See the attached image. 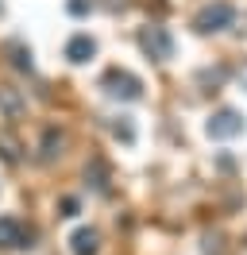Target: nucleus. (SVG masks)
<instances>
[{
	"mask_svg": "<svg viewBox=\"0 0 247 255\" xmlns=\"http://www.w3.org/2000/svg\"><path fill=\"white\" fill-rule=\"evenodd\" d=\"M0 112H4L8 120H19V116H23V97H19V89L0 85Z\"/></svg>",
	"mask_w": 247,
	"mask_h": 255,
	"instance_id": "obj_8",
	"label": "nucleus"
},
{
	"mask_svg": "<svg viewBox=\"0 0 247 255\" xmlns=\"http://www.w3.org/2000/svg\"><path fill=\"white\" fill-rule=\"evenodd\" d=\"M62 217H77V201H74V197L62 201Z\"/></svg>",
	"mask_w": 247,
	"mask_h": 255,
	"instance_id": "obj_12",
	"label": "nucleus"
},
{
	"mask_svg": "<svg viewBox=\"0 0 247 255\" xmlns=\"http://www.w3.org/2000/svg\"><path fill=\"white\" fill-rule=\"evenodd\" d=\"M62 147H66V135H62L58 128H46V135H43V155H39V159L50 162L54 155H62Z\"/></svg>",
	"mask_w": 247,
	"mask_h": 255,
	"instance_id": "obj_9",
	"label": "nucleus"
},
{
	"mask_svg": "<svg viewBox=\"0 0 247 255\" xmlns=\"http://www.w3.org/2000/svg\"><path fill=\"white\" fill-rule=\"evenodd\" d=\"M139 47L147 50L154 62L174 58V39H170V31H166V27H158V23H147V27L139 31Z\"/></svg>",
	"mask_w": 247,
	"mask_h": 255,
	"instance_id": "obj_2",
	"label": "nucleus"
},
{
	"mask_svg": "<svg viewBox=\"0 0 247 255\" xmlns=\"http://www.w3.org/2000/svg\"><path fill=\"white\" fill-rule=\"evenodd\" d=\"M205 131H209V139H232V135H240V131H244V116H240L236 109H220V112L209 116Z\"/></svg>",
	"mask_w": 247,
	"mask_h": 255,
	"instance_id": "obj_4",
	"label": "nucleus"
},
{
	"mask_svg": "<svg viewBox=\"0 0 247 255\" xmlns=\"http://www.w3.org/2000/svg\"><path fill=\"white\" fill-rule=\"evenodd\" d=\"M0 147H4L0 155H4L8 162H19V143H15V139L8 135V131H0Z\"/></svg>",
	"mask_w": 247,
	"mask_h": 255,
	"instance_id": "obj_10",
	"label": "nucleus"
},
{
	"mask_svg": "<svg viewBox=\"0 0 247 255\" xmlns=\"http://www.w3.org/2000/svg\"><path fill=\"white\" fill-rule=\"evenodd\" d=\"M70 248H74V255H97L101 252V232L97 228H77Z\"/></svg>",
	"mask_w": 247,
	"mask_h": 255,
	"instance_id": "obj_6",
	"label": "nucleus"
},
{
	"mask_svg": "<svg viewBox=\"0 0 247 255\" xmlns=\"http://www.w3.org/2000/svg\"><path fill=\"white\" fill-rule=\"evenodd\" d=\"M93 54H97V43H93L89 35H74V39L66 43V58H70V62H89Z\"/></svg>",
	"mask_w": 247,
	"mask_h": 255,
	"instance_id": "obj_7",
	"label": "nucleus"
},
{
	"mask_svg": "<svg viewBox=\"0 0 247 255\" xmlns=\"http://www.w3.org/2000/svg\"><path fill=\"white\" fill-rule=\"evenodd\" d=\"M236 23V8H232L228 0H213V4H205L197 16H193V27L201 35H213V31H224Z\"/></svg>",
	"mask_w": 247,
	"mask_h": 255,
	"instance_id": "obj_1",
	"label": "nucleus"
},
{
	"mask_svg": "<svg viewBox=\"0 0 247 255\" xmlns=\"http://www.w3.org/2000/svg\"><path fill=\"white\" fill-rule=\"evenodd\" d=\"M8 50H12V54H15L12 62L19 66V70H31V50H23V47H19V43H8Z\"/></svg>",
	"mask_w": 247,
	"mask_h": 255,
	"instance_id": "obj_11",
	"label": "nucleus"
},
{
	"mask_svg": "<svg viewBox=\"0 0 247 255\" xmlns=\"http://www.w3.org/2000/svg\"><path fill=\"white\" fill-rule=\"evenodd\" d=\"M0 248H31V232L15 217H0Z\"/></svg>",
	"mask_w": 247,
	"mask_h": 255,
	"instance_id": "obj_5",
	"label": "nucleus"
},
{
	"mask_svg": "<svg viewBox=\"0 0 247 255\" xmlns=\"http://www.w3.org/2000/svg\"><path fill=\"white\" fill-rule=\"evenodd\" d=\"M101 85H105L108 97H120V101H135V97L143 93L139 78H135V74H127V70H108L105 78H101Z\"/></svg>",
	"mask_w": 247,
	"mask_h": 255,
	"instance_id": "obj_3",
	"label": "nucleus"
},
{
	"mask_svg": "<svg viewBox=\"0 0 247 255\" xmlns=\"http://www.w3.org/2000/svg\"><path fill=\"white\" fill-rule=\"evenodd\" d=\"M85 8H89V4H85V0H70V12H74V16H81V12H85Z\"/></svg>",
	"mask_w": 247,
	"mask_h": 255,
	"instance_id": "obj_13",
	"label": "nucleus"
}]
</instances>
